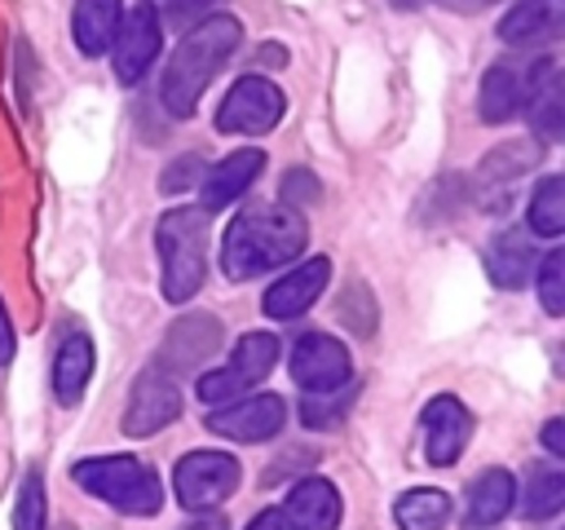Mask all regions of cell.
<instances>
[{
	"mask_svg": "<svg viewBox=\"0 0 565 530\" xmlns=\"http://www.w3.org/2000/svg\"><path fill=\"white\" fill-rule=\"evenodd\" d=\"M305 239H309V225L296 208L287 203L243 208L221 239V269L225 278H256V274L282 269L305 252Z\"/></svg>",
	"mask_w": 565,
	"mask_h": 530,
	"instance_id": "6da1fadb",
	"label": "cell"
},
{
	"mask_svg": "<svg viewBox=\"0 0 565 530\" xmlns=\"http://www.w3.org/2000/svg\"><path fill=\"white\" fill-rule=\"evenodd\" d=\"M243 44V26L230 13H207L203 22H194L181 44L172 49L168 66H163V84L159 97L168 106V115L190 119L199 110V97L207 93V84L225 71L230 53Z\"/></svg>",
	"mask_w": 565,
	"mask_h": 530,
	"instance_id": "7a4b0ae2",
	"label": "cell"
},
{
	"mask_svg": "<svg viewBox=\"0 0 565 530\" xmlns=\"http://www.w3.org/2000/svg\"><path fill=\"white\" fill-rule=\"evenodd\" d=\"M207 212L203 208H172L159 216V261H163V296L185 305L207 278Z\"/></svg>",
	"mask_w": 565,
	"mask_h": 530,
	"instance_id": "3957f363",
	"label": "cell"
},
{
	"mask_svg": "<svg viewBox=\"0 0 565 530\" xmlns=\"http://www.w3.org/2000/svg\"><path fill=\"white\" fill-rule=\"evenodd\" d=\"M75 486H84L93 499H106L110 508L128 512V517H154L163 504L159 477L150 464L132 459V455H97V459H79L71 468Z\"/></svg>",
	"mask_w": 565,
	"mask_h": 530,
	"instance_id": "277c9868",
	"label": "cell"
},
{
	"mask_svg": "<svg viewBox=\"0 0 565 530\" xmlns=\"http://www.w3.org/2000/svg\"><path fill=\"white\" fill-rule=\"evenodd\" d=\"M278 353H282V349H278V336H269V331H247V336L234 344V353H230L225 367L199 375V398H203L212 411H216V406H230V402H238V398H247V389L260 384V380L274 371Z\"/></svg>",
	"mask_w": 565,
	"mask_h": 530,
	"instance_id": "5b68a950",
	"label": "cell"
},
{
	"mask_svg": "<svg viewBox=\"0 0 565 530\" xmlns=\"http://www.w3.org/2000/svg\"><path fill=\"white\" fill-rule=\"evenodd\" d=\"M238 459L225 455V451H190L177 459V473H172V490H177V504L190 508V512H212L216 504H225L234 490H238Z\"/></svg>",
	"mask_w": 565,
	"mask_h": 530,
	"instance_id": "8992f818",
	"label": "cell"
},
{
	"mask_svg": "<svg viewBox=\"0 0 565 530\" xmlns=\"http://www.w3.org/2000/svg\"><path fill=\"white\" fill-rule=\"evenodd\" d=\"M552 71H556L552 57H539V62H494V66L481 75V97H477L481 119H486V124H508V119H516Z\"/></svg>",
	"mask_w": 565,
	"mask_h": 530,
	"instance_id": "52a82bcc",
	"label": "cell"
},
{
	"mask_svg": "<svg viewBox=\"0 0 565 530\" xmlns=\"http://www.w3.org/2000/svg\"><path fill=\"white\" fill-rule=\"evenodd\" d=\"M287 110V97L274 80L265 75H243L225 97H221V110H216V132H230V137H260L269 132Z\"/></svg>",
	"mask_w": 565,
	"mask_h": 530,
	"instance_id": "ba28073f",
	"label": "cell"
},
{
	"mask_svg": "<svg viewBox=\"0 0 565 530\" xmlns=\"http://www.w3.org/2000/svg\"><path fill=\"white\" fill-rule=\"evenodd\" d=\"M159 44H163V22H159L154 4H150V0L132 4V9L119 18L115 40H110V57H115L119 84H137V80L150 71V62L159 57Z\"/></svg>",
	"mask_w": 565,
	"mask_h": 530,
	"instance_id": "9c48e42d",
	"label": "cell"
},
{
	"mask_svg": "<svg viewBox=\"0 0 565 530\" xmlns=\"http://www.w3.org/2000/svg\"><path fill=\"white\" fill-rule=\"evenodd\" d=\"M291 380L305 393H335V389H344L353 380V358L335 336L309 331L291 349Z\"/></svg>",
	"mask_w": 565,
	"mask_h": 530,
	"instance_id": "30bf717a",
	"label": "cell"
},
{
	"mask_svg": "<svg viewBox=\"0 0 565 530\" xmlns=\"http://www.w3.org/2000/svg\"><path fill=\"white\" fill-rule=\"evenodd\" d=\"M181 415V389L172 380V371L163 367H146L128 393V411H124V433L128 437H150L159 428H168Z\"/></svg>",
	"mask_w": 565,
	"mask_h": 530,
	"instance_id": "8fae6325",
	"label": "cell"
},
{
	"mask_svg": "<svg viewBox=\"0 0 565 530\" xmlns=\"http://www.w3.org/2000/svg\"><path fill=\"white\" fill-rule=\"evenodd\" d=\"M287 424V402L278 393H247L207 415V428L230 442H269Z\"/></svg>",
	"mask_w": 565,
	"mask_h": 530,
	"instance_id": "7c38bea8",
	"label": "cell"
},
{
	"mask_svg": "<svg viewBox=\"0 0 565 530\" xmlns=\"http://www.w3.org/2000/svg\"><path fill=\"white\" fill-rule=\"evenodd\" d=\"M468 437H472V415H468V406H463L459 398H450V393H437V398L424 406V455H428V464H437V468L455 464V459L463 455Z\"/></svg>",
	"mask_w": 565,
	"mask_h": 530,
	"instance_id": "4fadbf2b",
	"label": "cell"
},
{
	"mask_svg": "<svg viewBox=\"0 0 565 530\" xmlns=\"http://www.w3.org/2000/svg\"><path fill=\"white\" fill-rule=\"evenodd\" d=\"M216 344H221V318H212V314H181L168 327L163 353H159L154 367H163V371H194V367H203L216 353Z\"/></svg>",
	"mask_w": 565,
	"mask_h": 530,
	"instance_id": "5bb4252c",
	"label": "cell"
},
{
	"mask_svg": "<svg viewBox=\"0 0 565 530\" xmlns=\"http://www.w3.org/2000/svg\"><path fill=\"white\" fill-rule=\"evenodd\" d=\"M327 278H331V261H327V256H309L305 265H296V269H287L278 283H269L260 305H265V314L278 318V322L300 318V314L322 296Z\"/></svg>",
	"mask_w": 565,
	"mask_h": 530,
	"instance_id": "9a60e30c",
	"label": "cell"
},
{
	"mask_svg": "<svg viewBox=\"0 0 565 530\" xmlns=\"http://www.w3.org/2000/svg\"><path fill=\"white\" fill-rule=\"evenodd\" d=\"M260 168H265V150H256V146L225 155L216 168L203 172V181H199V208H203L207 216L221 212V208H230V203L260 177Z\"/></svg>",
	"mask_w": 565,
	"mask_h": 530,
	"instance_id": "2e32d148",
	"label": "cell"
},
{
	"mask_svg": "<svg viewBox=\"0 0 565 530\" xmlns=\"http://www.w3.org/2000/svg\"><path fill=\"white\" fill-rule=\"evenodd\" d=\"M565 31V0H516L503 22H499V40L512 49H534V44H552Z\"/></svg>",
	"mask_w": 565,
	"mask_h": 530,
	"instance_id": "e0dca14e",
	"label": "cell"
},
{
	"mask_svg": "<svg viewBox=\"0 0 565 530\" xmlns=\"http://www.w3.org/2000/svg\"><path fill=\"white\" fill-rule=\"evenodd\" d=\"M278 512H282L287 530H335L340 526V490L327 477H305L291 486V495Z\"/></svg>",
	"mask_w": 565,
	"mask_h": 530,
	"instance_id": "ac0fdd59",
	"label": "cell"
},
{
	"mask_svg": "<svg viewBox=\"0 0 565 530\" xmlns=\"http://www.w3.org/2000/svg\"><path fill=\"white\" fill-rule=\"evenodd\" d=\"M88 375H93V340L84 331L62 336V344L53 353V393H57V402L75 406L88 389Z\"/></svg>",
	"mask_w": 565,
	"mask_h": 530,
	"instance_id": "d6986e66",
	"label": "cell"
},
{
	"mask_svg": "<svg viewBox=\"0 0 565 530\" xmlns=\"http://www.w3.org/2000/svg\"><path fill=\"white\" fill-rule=\"evenodd\" d=\"M486 269L494 278V287H525L530 283V269H534V239L525 230H503L494 234L490 252H486Z\"/></svg>",
	"mask_w": 565,
	"mask_h": 530,
	"instance_id": "ffe728a7",
	"label": "cell"
},
{
	"mask_svg": "<svg viewBox=\"0 0 565 530\" xmlns=\"http://www.w3.org/2000/svg\"><path fill=\"white\" fill-rule=\"evenodd\" d=\"M124 18V0H75L71 13V35L84 57H102L115 40V26Z\"/></svg>",
	"mask_w": 565,
	"mask_h": 530,
	"instance_id": "44dd1931",
	"label": "cell"
},
{
	"mask_svg": "<svg viewBox=\"0 0 565 530\" xmlns=\"http://www.w3.org/2000/svg\"><path fill=\"white\" fill-rule=\"evenodd\" d=\"M516 499V481L508 468H486L472 486H468V504H463V521L468 526H494L508 517Z\"/></svg>",
	"mask_w": 565,
	"mask_h": 530,
	"instance_id": "7402d4cb",
	"label": "cell"
},
{
	"mask_svg": "<svg viewBox=\"0 0 565 530\" xmlns=\"http://www.w3.org/2000/svg\"><path fill=\"white\" fill-rule=\"evenodd\" d=\"M393 521H397V530H441L450 521V495L433 490V486H415V490L397 495Z\"/></svg>",
	"mask_w": 565,
	"mask_h": 530,
	"instance_id": "603a6c76",
	"label": "cell"
},
{
	"mask_svg": "<svg viewBox=\"0 0 565 530\" xmlns=\"http://www.w3.org/2000/svg\"><path fill=\"white\" fill-rule=\"evenodd\" d=\"M530 230L539 239H556L565 230V177H543L530 194Z\"/></svg>",
	"mask_w": 565,
	"mask_h": 530,
	"instance_id": "cb8c5ba5",
	"label": "cell"
},
{
	"mask_svg": "<svg viewBox=\"0 0 565 530\" xmlns=\"http://www.w3.org/2000/svg\"><path fill=\"white\" fill-rule=\"evenodd\" d=\"M565 504V473L556 468H530V481H525V495H521V512L530 521H547L556 517Z\"/></svg>",
	"mask_w": 565,
	"mask_h": 530,
	"instance_id": "d4e9b609",
	"label": "cell"
},
{
	"mask_svg": "<svg viewBox=\"0 0 565 530\" xmlns=\"http://www.w3.org/2000/svg\"><path fill=\"white\" fill-rule=\"evenodd\" d=\"M353 393H358L353 380H349L344 389H335V393H305V402H300V420H305L309 428H331V424H340V415L349 411Z\"/></svg>",
	"mask_w": 565,
	"mask_h": 530,
	"instance_id": "484cf974",
	"label": "cell"
},
{
	"mask_svg": "<svg viewBox=\"0 0 565 530\" xmlns=\"http://www.w3.org/2000/svg\"><path fill=\"white\" fill-rule=\"evenodd\" d=\"M530 124L543 132V137H561V84H556V71L539 84V93L530 97Z\"/></svg>",
	"mask_w": 565,
	"mask_h": 530,
	"instance_id": "4316f807",
	"label": "cell"
},
{
	"mask_svg": "<svg viewBox=\"0 0 565 530\" xmlns=\"http://www.w3.org/2000/svg\"><path fill=\"white\" fill-rule=\"evenodd\" d=\"M13 530H44V477L31 468L18 486V504H13Z\"/></svg>",
	"mask_w": 565,
	"mask_h": 530,
	"instance_id": "83f0119b",
	"label": "cell"
},
{
	"mask_svg": "<svg viewBox=\"0 0 565 530\" xmlns=\"http://www.w3.org/2000/svg\"><path fill=\"white\" fill-rule=\"evenodd\" d=\"M539 300L547 314H565V252L552 247L539 265Z\"/></svg>",
	"mask_w": 565,
	"mask_h": 530,
	"instance_id": "f1b7e54d",
	"label": "cell"
},
{
	"mask_svg": "<svg viewBox=\"0 0 565 530\" xmlns=\"http://www.w3.org/2000/svg\"><path fill=\"white\" fill-rule=\"evenodd\" d=\"M203 159L199 155H181V159H172L168 168H163V177H159V190L163 194H181V190H190L194 181H203Z\"/></svg>",
	"mask_w": 565,
	"mask_h": 530,
	"instance_id": "f546056e",
	"label": "cell"
},
{
	"mask_svg": "<svg viewBox=\"0 0 565 530\" xmlns=\"http://www.w3.org/2000/svg\"><path fill=\"white\" fill-rule=\"evenodd\" d=\"M212 4L221 0H154V13H163L172 26H194L212 13Z\"/></svg>",
	"mask_w": 565,
	"mask_h": 530,
	"instance_id": "4dcf8cb0",
	"label": "cell"
},
{
	"mask_svg": "<svg viewBox=\"0 0 565 530\" xmlns=\"http://www.w3.org/2000/svg\"><path fill=\"white\" fill-rule=\"evenodd\" d=\"M318 181L305 172V168H296V172H287V181H282V203L287 208H300V203H318Z\"/></svg>",
	"mask_w": 565,
	"mask_h": 530,
	"instance_id": "1f68e13d",
	"label": "cell"
},
{
	"mask_svg": "<svg viewBox=\"0 0 565 530\" xmlns=\"http://www.w3.org/2000/svg\"><path fill=\"white\" fill-rule=\"evenodd\" d=\"M543 446L552 455H565V420H547L543 424Z\"/></svg>",
	"mask_w": 565,
	"mask_h": 530,
	"instance_id": "d6a6232c",
	"label": "cell"
},
{
	"mask_svg": "<svg viewBox=\"0 0 565 530\" xmlns=\"http://www.w3.org/2000/svg\"><path fill=\"white\" fill-rule=\"evenodd\" d=\"M13 362V322L4 314V300H0V367Z\"/></svg>",
	"mask_w": 565,
	"mask_h": 530,
	"instance_id": "836d02e7",
	"label": "cell"
},
{
	"mask_svg": "<svg viewBox=\"0 0 565 530\" xmlns=\"http://www.w3.org/2000/svg\"><path fill=\"white\" fill-rule=\"evenodd\" d=\"M247 530H287V526H282V512L278 508H265V512H256V521Z\"/></svg>",
	"mask_w": 565,
	"mask_h": 530,
	"instance_id": "e575fe53",
	"label": "cell"
},
{
	"mask_svg": "<svg viewBox=\"0 0 565 530\" xmlns=\"http://www.w3.org/2000/svg\"><path fill=\"white\" fill-rule=\"evenodd\" d=\"M181 530H230V526H225L221 512H199V517H194L190 526H181Z\"/></svg>",
	"mask_w": 565,
	"mask_h": 530,
	"instance_id": "d590c367",
	"label": "cell"
},
{
	"mask_svg": "<svg viewBox=\"0 0 565 530\" xmlns=\"http://www.w3.org/2000/svg\"><path fill=\"white\" fill-rule=\"evenodd\" d=\"M486 4H494V0H441V9H450V13H481Z\"/></svg>",
	"mask_w": 565,
	"mask_h": 530,
	"instance_id": "8d00e7d4",
	"label": "cell"
},
{
	"mask_svg": "<svg viewBox=\"0 0 565 530\" xmlns=\"http://www.w3.org/2000/svg\"><path fill=\"white\" fill-rule=\"evenodd\" d=\"M393 9H415V4H424V0H388Z\"/></svg>",
	"mask_w": 565,
	"mask_h": 530,
	"instance_id": "74e56055",
	"label": "cell"
}]
</instances>
